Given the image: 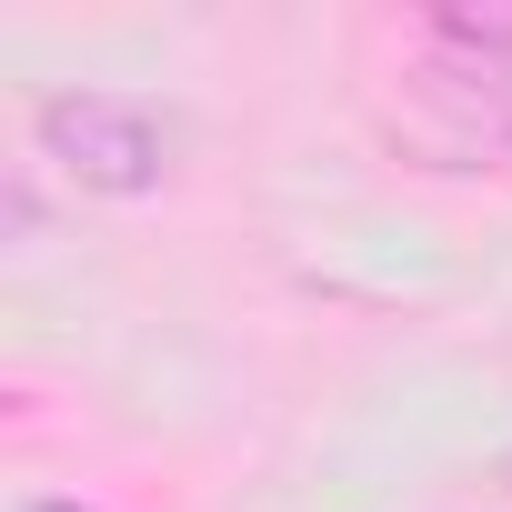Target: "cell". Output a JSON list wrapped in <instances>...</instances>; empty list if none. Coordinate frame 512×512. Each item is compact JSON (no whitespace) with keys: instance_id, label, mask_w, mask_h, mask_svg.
<instances>
[{"instance_id":"obj_1","label":"cell","mask_w":512,"mask_h":512,"mask_svg":"<svg viewBox=\"0 0 512 512\" xmlns=\"http://www.w3.org/2000/svg\"><path fill=\"white\" fill-rule=\"evenodd\" d=\"M31 131H41V161L71 181V191H101V201H141V191H161L171 181V121L151 111V101H131V91H51L41 111H31Z\"/></svg>"},{"instance_id":"obj_2","label":"cell","mask_w":512,"mask_h":512,"mask_svg":"<svg viewBox=\"0 0 512 512\" xmlns=\"http://www.w3.org/2000/svg\"><path fill=\"white\" fill-rule=\"evenodd\" d=\"M0 211H11V241L41 231V191H31V181H11V201H0Z\"/></svg>"}]
</instances>
